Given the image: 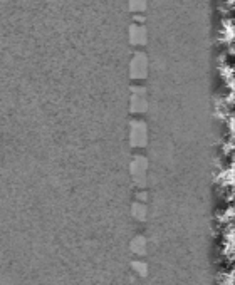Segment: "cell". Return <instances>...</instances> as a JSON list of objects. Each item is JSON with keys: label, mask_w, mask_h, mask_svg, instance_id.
Returning a JSON list of instances; mask_svg holds the SVG:
<instances>
[{"label": "cell", "mask_w": 235, "mask_h": 285, "mask_svg": "<svg viewBox=\"0 0 235 285\" xmlns=\"http://www.w3.org/2000/svg\"><path fill=\"white\" fill-rule=\"evenodd\" d=\"M131 141H133V144H135V146H143L144 141H146V130H144V124L143 123L133 124Z\"/></svg>", "instance_id": "obj_1"}]
</instances>
